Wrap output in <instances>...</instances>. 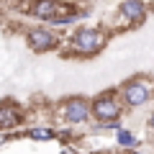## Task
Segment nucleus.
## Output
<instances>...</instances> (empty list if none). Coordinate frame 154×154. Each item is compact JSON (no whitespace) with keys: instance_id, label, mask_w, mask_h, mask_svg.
I'll return each instance as SVG.
<instances>
[{"instance_id":"obj_8","label":"nucleus","mask_w":154,"mask_h":154,"mask_svg":"<svg viewBox=\"0 0 154 154\" xmlns=\"http://www.w3.org/2000/svg\"><path fill=\"white\" fill-rule=\"evenodd\" d=\"M26 38H28V46H31L33 51H49V49L57 46V36H54L51 28L36 26V28H31V31L26 33Z\"/></svg>"},{"instance_id":"obj_13","label":"nucleus","mask_w":154,"mask_h":154,"mask_svg":"<svg viewBox=\"0 0 154 154\" xmlns=\"http://www.w3.org/2000/svg\"><path fill=\"white\" fill-rule=\"evenodd\" d=\"M5 139H8V134H0V144H3V141H5Z\"/></svg>"},{"instance_id":"obj_2","label":"nucleus","mask_w":154,"mask_h":154,"mask_svg":"<svg viewBox=\"0 0 154 154\" xmlns=\"http://www.w3.org/2000/svg\"><path fill=\"white\" fill-rule=\"evenodd\" d=\"M121 95H123V103H126V105L139 108V105H144V103H146V100L154 95V82L141 80V77H139V80H131V82L123 85Z\"/></svg>"},{"instance_id":"obj_9","label":"nucleus","mask_w":154,"mask_h":154,"mask_svg":"<svg viewBox=\"0 0 154 154\" xmlns=\"http://www.w3.org/2000/svg\"><path fill=\"white\" fill-rule=\"evenodd\" d=\"M28 136L36 139V141H51V139H57V131L49 126H33L28 128Z\"/></svg>"},{"instance_id":"obj_6","label":"nucleus","mask_w":154,"mask_h":154,"mask_svg":"<svg viewBox=\"0 0 154 154\" xmlns=\"http://www.w3.org/2000/svg\"><path fill=\"white\" fill-rule=\"evenodd\" d=\"M23 108L16 105L13 100H3L0 103V131H11V128H18L23 123Z\"/></svg>"},{"instance_id":"obj_14","label":"nucleus","mask_w":154,"mask_h":154,"mask_svg":"<svg viewBox=\"0 0 154 154\" xmlns=\"http://www.w3.org/2000/svg\"><path fill=\"white\" fill-rule=\"evenodd\" d=\"M128 154H141V152H128Z\"/></svg>"},{"instance_id":"obj_11","label":"nucleus","mask_w":154,"mask_h":154,"mask_svg":"<svg viewBox=\"0 0 154 154\" xmlns=\"http://www.w3.org/2000/svg\"><path fill=\"white\" fill-rule=\"evenodd\" d=\"M59 154H77V152H75V149H72V146H64V149H62Z\"/></svg>"},{"instance_id":"obj_3","label":"nucleus","mask_w":154,"mask_h":154,"mask_svg":"<svg viewBox=\"0 0 154 154\" xmlns=\"http://www.w3.org/2000/svg\"><path fill=\"white\" fill-rule=\"evenodd\" d=\"M123 113V105L113 98V95H98L93 100V116L98 118L100 123H110V121H118V116Z\"/></svg>"},{"instance_id":"obj_5","label":"nucleus","mask_w":154,"mask_h":154,"mask_svg":"<svg viewBox=\"0 0 154 154\" xmlns=\"http://www.w3.org/2000/svg\"><path fill=\"white\" fill-rule=\"evenodd\" d=\"M146 18V3L144 0H123L118 8V21L126 26H136Z\"/></svg>"},{"instance_id":"obj_12","label":"nucleus","mask_w":154,"mask_h":154,"mask_svg":"<svg viewBox=\"0 0 154 154\" xmlns=\"http://www.w3.org/2000/svg\"><path fill=\"white\" fill-rule=\"evenodd\" d=\"M149 126L154 128V110H152V116H149Z\"/></svg>"},{"instance_id":"obj_4","label":"nucleus","mask_w":154,"mask_h":154,"mask_svg":"<svg viewBox=\"0 0 154 154\" xmlns=\"http://www.w3.org/2000/svg\"><path fill=\"white\" fill-rule=\"evenodd\" d=\"M93 116V105L85 98H67L62 103V118L67 123H85Z\"/></svg>"},{"instance_id":"obj_1","label":"nucleus","mask_w":154,"mask_h":154,"mask_svg":"<svg viewBox=\"0 0 154 154\" xmlns=\"http://www.w3.org/2000/svg\"><path fill=\"white\" fill-rule=\"evenodd\" d=\"M105 41H108V36L100 28H90V26L88 28H77V33L72 36V49L77 54H82V57H90V54H98L105 46Z\"/></svg>"},{"instance_id":"obj_10","label":"nucleus","mask_w":154,"mask_h":154,"mask_svg":"<svg viewBox=\"0 0 154 154\" xmlns=\"http://www.w3.org/2000/svg\"><path fill=\"white\" fill-rule=\"evenodd\" d=\"M116 139H118V146L128 149V152H131V149H134V146L139 144V139L134 136L131 131H126V128H121V131H116Z\"/></svg>"},{"instance_id":"obj_7","label":"nucleus","mask_w":154,"mask_h":154,"mask_svg":"<svg viewBox=\"0 0 154 154\" xmlns=\"http://www.w3.org/2000/svg\"><path fill=\"white\" fill-rule=\"evenodd\" d=\"M28 13L38 21H49L54 23L62 13V3L59 0H31V5H28Z\"/></svg>"},{"instance_id":"obj_15","label":"nucleus","mask_w":154,"mask_h":154,"mask_svg":"<svg viewBox=\"0 0 154 154\" xmlns=\"http://www.w3.org/2000/svg\"><path fill=\"white\" fill-rule=\"evenodd\" d=\"M149 3H154V0H149Z\"/></svg>"}]
</instances>
